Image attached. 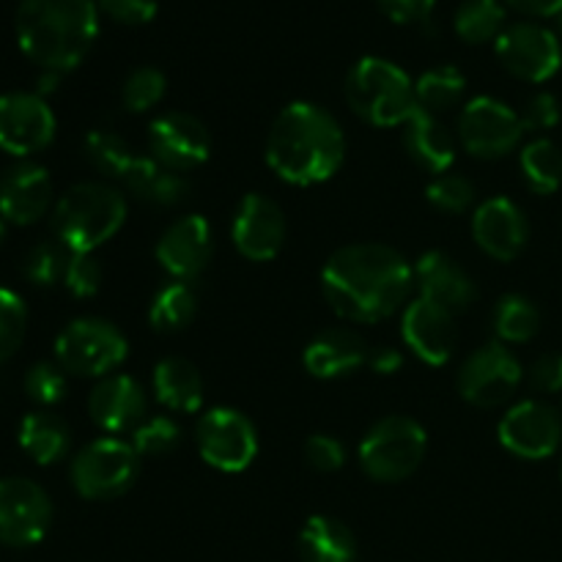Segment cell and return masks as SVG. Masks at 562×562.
<instances>
[{
  "label": "cell",
  "mask_w": 562,
  "mask_h": 562,
  "mask_svg": "<svg viewBox=\"0 0 562 562\" xmlns=\"http://www.w3.org/2000/svg\"><path fill=\"white\" fill-rule=\"evenodd\" d=\"M415 269L395 247L382 241L346 245L322 269L329 307L355 324H376L409 300Z\"/></svg>",
  "instance_id": "cell-1"
},
{
  "label": "cell",
  "mask_w": 562,
  "mask_h": 562,
  "mask_svg": "<svg viewBox=\"0 0 562 562\" xmlns=\"http://www.w3.org/2000/svg\"><path fill=\"white\" fill-rule=\"evenodd\" d=\"M497 58L505 69L525 82L552 80L562 66V47L558 33L536 22H519L499 33L494 42Z\"/></svg>",
  "instance_id": "cell-13"
},
{
  "label": "cell",
  "mask_w": 562,
  "mask_h": 562,
  "mask_svg": "<svg viewBox=\"0 0 562 562\" xmlns=\"http://www.w3.org/2000/svg\"><path fill=\"white\" fill-rule=\"evenodd\" d=\"M519 115L521 124H525V132H547L560 124V102L552 93H536V97L527 102L525 113Z\"/></svg>",
  "instance_id": "cell-45"
},
{
  "label": "cell",
  "mask_w": 562,
  "mask_h": 562,
  "mask_svg": "<svg viewBox=\"0 0 562 562\" xmlns=\"http://www.w3.org/2000/svg\"><path fill=\"white\" fill-rule=\"evenodd\" d=\"M231 239L247 261H272L285 245V214L261 192H247L231 225Z\"/></svg>",
  "instance_id": "cell-17"
},
{
  "label": "cell",
  "mask_w": 562,
  "mask_h": 562,
  "mask_svg": "<svg viewBox=\"0 0 562 562\" xmlns=\"http://www.w3.org/2000/svg\"><path fill=\"white\" fill-rule=\"evenodd\" d=\"M27 333V307L16 291L0 285V366L16 355Z\"/></svg>",
  "instance_id": "cell-39"
},
{
  "label": "cell",
  "mask_w": 562,
  "mask_h": 562,
  "mask_svg": "<svg viewBox=\"0 0 562 562\" xmlns=\"http://www.w3.org/2000/svg\"><path fill=\"white\" fill-rule=\"evenodd\" d=\"M505 3L527 16H558L562 11V0H505Z\"/></svg>",
  "instance_id": "cell-49"
},
{
  "label": "cell",
  "mask_w": 562,
  "mask_h": 562,
  "mask_svg": "<svg viewBox=\"0 0 562 562\" xmlns=\"http://www.w3.org/2000/svg\"><path fill=\"white\" fill-rule=\"evenodd\" d=\"M99 33L97 0H20L16 42L42 71H71Z\"/></svg>",
  "instance_id": "cell-3"
},
{
  "label": "cell",
  "mask_w": 562,
  "mask_h": 562,
  "mask_svg": "<svg viewBox=\"0 0 562 562\" xmlns=\"http://www.w3.org/2000/svg\"><path fill=\"white\" fill-rule=\"evenodd\" d=\"M521 176L536 195H552L562 187V151L558 143L538 137L519 154Z\"/></svg>",
  "instance_id": "cell-32"
},
{
  "label": "cell",
  "mask_w": 562,
  "mask_h": 562,
  "mask_svg": "<svg viewBox=\"0 0 562 562\" xmlns=\"http://www.w3.org/2000/svg\"><path fill=\"white\" fill-rule=\"evenodd\" d=\"M151 159L176 173L201 168L212 154V137L203 121L190 113H162L148 124Z\"/></svg>",
  "instance_id": "cell-16"
},
{
  "label": "cell",
  "mask_w": 562,
  "mask_h": 562,
  "mask_svg": "<svg viewBox=\"0 0 562 562\" xmlns=\"http://www.w3.org/2000/svg\"><path fill=\"white\" fill-rule=\"evenodd\" d=\"M25 393L38 406L60 404L66 395V371L58 362H36L25 373Z\"/></svg>",
  "instance_id": "cell-41"
},
{
  "label": "cell",
  "mask_w": 562,
  "mask_h": 562,
  "mask_svg": "<svg viewBox=\"0 0 562 562\" xmlns=\"http://www.w3.org/2000/svg\"><path fill=\"white\" fill-rule=\"evenodd\" d=\"M82 151H86L88 162H91L99 173L119 181H124V176L130 173V168L137 159V154H132L130 143L110 130L88 132L86 143H82Z\"/></svg>",
  "instance_id": "cell-35"
},
{
  "label": "cell",
  "mask_w": 562,
  "mask_h": 562,
  "mask_svg": "<svg viewBox=\"0 0 562 562\" xmlns=\"http://www.w3.org/2000/svg\"><path fill=\"white\" fill-rule=\"evenodd\" d=\"M472 239L494 261H514L530 239V223L510 198H488L472 214Z\"/></svg>",
  "instance_id": "cell-20"
},
{
  "label": "cell",
  "mask_w": 562,
  "mask_h": 562,
  "mask_svg": "<svg viewBox=\"0 0 562 562\" xmlns=\"http://www.w3.org/2000/svg\"><path fill=\"white\" fill-rule=\"evenodd\" d=\"M382 14L398 25H423L431 20L437 0H376Z\"/></svg>",
  "instance_id": "cell-46"
},
{
  "label": "cell",
  "mask_w": 562,
  "mask_h": 562,
  "mask_svg": "<svg viewBox=\"0 0 562 562\" xmlns=\"http://www.w3.org/2000/svg\"><path fill=\"white\" fill-rule=\"evenodd\" d=\"M368 366H371L379 376H393V373H398L401 368H404V355H401L398 349H393V346H376V349L371 351V357H368Z\"/></svg>",
  "instance_id": "cell-48"
},
{
  "label": "cell",
  "mask_w": 562,
  "mask_h": 562,
  "mask_svg": "<svg viewBox=\"0 0 562 562\" xmlns=\"http://www.w3.org/2000/svg\"><path fill=\"white\" fill-rule=\"evenodd\" d=\"M371 351L368 344L362 340V335H357L355 329H324L318 333L311 344L305 346V362L307 373L316 379H340L349 376V373L360 371L368 362Z\"/></svg>",
  "instance_id": "cell-24"
},
{
  "label": "cell",
  "mask_w": 562,
  "mask_h": 562,
  "mask_svg": "<svg viewBox=\"0 0 562 562\" xmlns=\"http://www.w3.org/2000/svg\"><path fill=\"white\" fill-rule=\"evenodd\" d=\"M53 209V179L36 162H16L0 179V217L9 225H33Z\"/></svg>",
  "instance_id": "cell-22"
},
{
  "label": "cell",
  "mask_w": 562,
  "mask_h": 562,
  "mask_svg": "<svg viewBox=\"0 0 562 562\" xmlns=\"http://www.w3.org/2000/svg\"><path fill=\"white\" fill-rule=\"evenodd\" d=\"M349 108L373 126H404L417 113L415 82L398 64L368 55L351 66L346 77Z\"/></svg>",
  "instance_id": "cell-5"
},
{
  "label": "cell",
  "mask_w": 562,
  "mask_h": 562,
  "mask_svg": "<svg viewBox=\"0 0 562 562\" xmlns=\"http://www.w3.org/2000/svg\"><path fill=\"white\" fill-rule=\"evenodd\" d=\"M126 357L124 333L104 318H75L55 338V362L71 376L104 379L124 366Z\"/></svg>",
  "instance_id": "cell-7"
},
{
  "label": "cell",
  "mask_w": 562,
  "mask_h": 562,
  "mask_svg": "<svg viewBox=\"0 0 562 562\" xmlns=\"http://www.w3.org/2000/svg\"><path fill=\"white\" fill-rule=\"evenodd\" d=\"M415 280L423 300L450 313L467 311L477 296L475 280L470 278V272L442 250L423 252L415 267Z\"/></svg>",
  "instance_id": "cell-23"
},
{
  "label": "cell",
  "mask_w": 562,
  "mask_h": 562,
  "mask_svg": "<svg viewBox=\"0 0 562 562\" xmlns=\"http://www.w3.org/2000/svg\"><path fill=\"white\" fill-rule=\"evenodd\" d=\"M5 231H9V223L0 217V247H3V241H5Z\"/></svg>",
  "instance_id": "cell-51"
},
{
  "label": "cell",
  "mask_w": 562,
  "mask_h": 562,
  "mask_svg": "<svg viewBox=\"0 0 562 562\" xmlns=\"http://www.w3.org/2000/svg\"><path fill=\"white\" fill-rule=\"evenodd\" d=\"M181 428L176 426L173 417H146L140 426L132 431V448L140 459H162L170 450L179 448Z\"/></svg>",
  "instance_id": "cell-37"
},
{
  "label": "cell",
  "mask_w": 562,
  "mask_h": 562,
  "mask_svg": "<svg viewBox=\"0 0 562 562\" xmlns=\"http://www.w3.org/2000/svg\"><path fill=\"white\" fill-rule=\"evenodd\" d=\"M346 157V137L338 119L313 102H291L274 119L267 137V162L294 187L333 179Z\"/></svg>",
  "instance_id": "cell-2"
},
{
  "label": "cell",
  "mask_w": 562,
  "mask_h": 562,
  "mask_svg": "<svg viewBox=\"0 0 562 562\" xmlns=\"http://www.w3.org/2000/svg\"><path fill=\"white\" fill-rule=\"evenodd\" d=\"M467 91V77L456 66L442 64L423 71L415 82L417 104L428 113H442V110L456 108Z\"/></svg>",
  "instance_id": "cell-33"
},
{
  "label": "cell",
  "mask_w": 562,
  "mask_h": 562,
  "mask_svg": "<svg viewBox=\"0 0 562 562\" xmlns=\"http://www.w3.org/2000/svg\"><path fill=\"white\" fill-rule=\"evenodd\" d=\"M53 525V503L27 477H0V543L11 549L36 547Z\"/></svg>",
  "instance_id": "cell-12"
},
{
  "label": "cell",
  "mask_w": 562,
  "mask_h": 562,
  "mask_svg": "<svg viewBox=\"0 0 562 562\" xmlns=\"http://www.w3.org/2000/svg\"><path fill=\"white\" fill-rule=\"evenodd\" d=\"M64 285L77 300H88V296L97 294L99 285H102V267H99L97 258L91 252H71Z\"/></svg>",
  "instance_id": "cell-42"
},
{
  "label": "cell",
  "mask_w": 562,
  "mask_h": 562,
  "mask_svg": "<svg viewBox=\"0 0 562 562\" xmlns=\"http://www.w3.org/2000/svg\"><path fill=\"white\" fill-rule=\"evenodd\" d=\"M453 316L456 313L445 311V307L417 296V300H412L409 305L404 307V318H401L404 344L409 346L426 366H448L456 355V344H459Z\"/></svg>",
  "instance_id": "cell-18"
},
{
  "label": "cell",
  "mask_w": 562,
  "mask_h": 562,
  "mask_svg": "<svg viewBox=\"0 0 562 562\" xmlns=\"http://www.w3.org/2000/svg\"><path fill=\"white\" fill-rule=\"evenodd\" d=\"M195 445L212 470L245 472L258 456V434L250 417L231 406H217L201 415L195 426Z\"/></svg>",
  "instance_id": "cell-9"
},
{
  "label": "cell",
  "mask_w": 562,
  "mask_h": 562,
  "mask_svg": "<svg viewBox=\"0 0 562 562\" xmlns=\"http://www.w3.org/2000/svg\"><path fill=\"white\" fill-rule=\"evenodd\" d=\"M521 376H525V371H521L514 351L494 340V344L481 346L467 357L459 371V393L467 404L477 406V409H494V406H503L505 401L514 398Z\"/></svg>",
  "instance_id": "cell-10"
},
{
  "label": "cell",
  "mask_w": 562,
  "mask_h": 562,
  "mask_svg": "<svg viewBox=\"0 0 562 562\" xmlns=\"http://www.w3.org/2000/svg\"><path fill=\"white\" fill-rule=\"evenodd\" d=\"M305 461L316 472H338L346 464V448L338 437H329V434H313L305 442Z\"/></svg>",
  "instance_id": "cell-43"
},
{
  "label": "cell",
  "mask_w": 562,
  "mask_h": 562,
  "mask_svg": "<svg viewBox=\"0 0 562 562\" xmlns=\"http://www.w3.org/2000/svg\"><path fill=\"white\" fill-rule=\"evenodd\" d=\"M154 398L170 412L192 415L203 404V379L198 368L184 357H165L157 362L151 376Z\"/></svg>",
  "instance_id": "cell-26"
},
{
  "label": "cell",
  "mask_w": 562,
  "mask_h": 562,
  "mask_svg": "<svg viewBox=\"0 0 562 562\" xmlns=\"http://www.w3.org/2000/svg\"><path fill=\"white\" fill-rule=\"evenodd\" d=\"M558 25H560V33H562V11L558 14Z\"/></svg>",
  "instance_id": "cell-52"
},
{
  "label": "cell",
  "mask_w": 562,
  "mask_h": 562,
  "mask_svg": "<svg viewBox=\"0 0 562 562\" xmlns=\"http://www.w3.org/2000/svg\"><path fill=\"white\" fill-rule=\"evenodd\" d=\"M198 313V296L190 283L181 280H170L168 285L157 291L148 307V322L157 333H179L187 324L195 318Z\"/></svg>",
  "instance_id": "cell-30"
},
{
  "label": "cell",
  "mask_w": 562,
  "mask_h": 562,
  "mask_svg": "<svg viewBox=\"0 0 562 562\" xmlns=\"http://www.w3.org/2000/svg\"><path fill=\"white\" fill-rule=\"evenodd\" d=\"M475 184H472L467 176L459 173H442L434 176V181L428 184L426 198L434 209L448 214H461L475 203Z\"/></svg>",
  "instance_id": "cell-40"
},
{
  "label": "cell",
  "mask_w": 562,
  "mask_h": 562,
  "mask_svg": "<svg viewBox=\"0 0 562 562\" xmlns=\"http://www.w3.org/2000/svg\"><path fill=\"white\" fill-rule=\"evenodd\" d=\"M146 390L126 373H110L99 379L88 395V415L110 437L135 431L146 420Z\"/></svg>",
  "instance_id": "cell-21"
},
{
  "label": "cell",
  "mask_w": 562,
  "mask_h": 562,
  "mask_svg": "<svg viewBox=\"0 0 562 562\" xmlns=\"http://www.w3.org/2000/svg\"><path fill=\"white\" fill-rule=\"evenodd\" d=\"M165 91H168V80H165L162 71L157 66H140L124 80L121 102L130 113H146L162 102Z\"/></svg>",
  "instance_id": "cell-38"
},
{
  "label": "cell",
  "mask_w": 562,
  "mask_h": 562,
  "mask_svg": "<svg viewBox=\"0 0 562 562\" xmlns=\"http://www.w3.org/2000/svg\"><path fill=\"white\" fill-rule=\"evenodd\" d=\"M453 25L467 44L497 42L505 31V9L499 0H464L456 11Z\"/></svg>",
  "instance_id": "cell-34"
},
{
  "label": "cell",
  "mask_w": 562,
  "mask_h": 562,
  "mask_svg": "<svg viewBox=\"0 0 562 562\" xmlns=\"http://www.w3.org/2000/svg\"><path fill=\"white\" fill-rule=\"evenodd\" d=\"M69 258L71 252L66 250L58 239L38 241V245H33L31 250H27L25 261H22V274H25L33 285L49 289V285L64 283Z\"/></svg>",
  "instance_id": "cell-36"
},
{
  "label": "cell",
  "mask_w": 562,
  "mask_h": 562,
  "mask_svg": "<svg viewBox=\"0 0 562 562\" xmlns=\"http://www.w3.org/2000/svg\"><path fill=\"white\" fill-rule=\"evenodd\" d=\"M428 453L426 428L406 415H387L368 428L360 442V467L379 483H401L415 475Z\"/></svg>",
  "instance_id": "cell-6"
},
{
  "label": "cell",
  "mask_w": 562,
  "mask_h": 562,
  "mask_svg": "<svg viewBox=\"0 0 562 562\" xmlns=\"http://www.w3.org/2000/svg\"><path fill=\"white\" fill-rule=\"evenodd\" d=\"M55 137V115L44 97L27 91L0 93V151L33 157Z\"/></svg>",
  "instance_id": "cell-14"
},
{
  "label": "cell",
  "mask_w": 562,
  "mask_h": 562,
  "mask_svg": "<svg viewBox=\"0 0 562 562\" xmlns=\"http://www.w3.org/2000/svg\"><path fill=\"white\" fill-rule=\"evenodd\" d=\"M530 384L538 393H562V355L549 351L541 355L530 368Z\"/></svg>",
  "instance_id": "cell-47"
},
{
  "label": "cell",
  "mask_w": 562,
  "mask_h": 562,
  "mask_svg": "<svg viewBox=\"0 0 562 562\" xmlns=\"http://www.w3.org/2000/svg\"><path fill=\"white\" fill-rule=\"evenodd\" d=\"M302 562H355L357 541L344 521L333 516H311L300 530Z\"/></svg>",
  "instance_id": "cell-28"
},
{
  "label": "cell",
  "mask_w": 562,
  "mask_h": 562,
  "mask_svg": "<svg viewBox=\"0 0 562 562\" xmlns=\"http://www.w3.org/2000/svg\"><path fill=\"white\" fill-rule=\"evenodd\" d=\"M58 80H60L58 71H42V77H38V91H36L38 97L55 91V88H58Z\"/></svg>",
  "instance_id": "cell-50"
},
{
  "label": "cell",
  "mask_w": 562,
  "mask_h": 562,
  "mask_svg": "<svg viewBox=\"0 0 562 562\" xmlns=\"http://www.w3.org/2000/svg\"><path fill=\"white\" fill-rule=\"evenodd\" d=\"M154 256L170 278L190 283L212 258V225L203 214H184L159 236Z\"/></svg>",
  "instance_id": "cell-19"
},
{
  "label": "cell",
  "mask_w": 562,
  "mask_h": 562,
  "mask_svg": "<svg viewBox=\"0 0 562 562\" xmlns=\"http://www.w3.org/2000/svg\"><path fill=\"white\" fill-rule=\"evenodd\" d=\"M404 146L409 157L434 176L448 173L456 162L453 132L423 108H417V113L404 124Z\"/></svg>",
  "instance_id": "cell-25"
},
{
  "label": "cell",
  "mask_w": 562,
  "mask_h": 562,
  "mask_svg": "<svg viewBox=\"0 0 562 562\" xmlns=\"http://www.w3.org/2000/svg\"><path fill=\"white\" fill-rule=\"evenodd\" d=\"M140 470V456L135 453L132 442L119 437L93 439L91 445L80 450L71 461V486L82 499L121 497L135 483Z\"/></svg>",
  "instance_id": "cell-8"
},
{
  "label": "cell",
  "mask_w": 562,
  "mask_h": 562,
  "mask_svg": "<svg viewBox=\"0 0 562 562\" xmlns=\"http://www.w3.org/2000/svg\"><path fill=\"white\" fill-rule=\"evenodd\" d=\"M126 223V198L102 181H82L53 206V234L69 252H93Z\"/></svg>",
  "instance_id": "cell-4"
},
{
  "label": "cell",
  "mask_w": 562,
  "mask_h": 562,
  "mask_svg": "<svg viewBox=\"0 0 562 562\" xmlns=\"http://www.w3.org/2000/svg\"><path fill=\"white\" fill-rule=\"evenodd\" d=\"M99 11L119 25H146L157 16V0H97Z\"/></svg>",
  "instance_id": "cell-44"
},
{
  "label": "cell",
  "mask_w": 562,
  "mask_h": 562,
  "mask_svg": "<svg viewBox=\"0 0 562 562\" xmlns=\"http://www.w3.org/2000/svg\"><path fill=\"white\" fill-rule=\"evenodd\" d=\"M121 184L137 198V201L154 203V206H176L190 195V184H187L184 173L165 168L151 157H137L130 173L124 176Z\"/></svg>",
  "instance_id": "cell-27"
},
{
  "label": "cell",
  "mask_w": 562,
  "mask_h": 562,
  "mask_svg": "<svg viewBox=\"0 0 562 562\" xmlns=\"http://www.w3.org/2000/svg\"><path fill=\"white\" fill-rule=\"evenodd\" d=\"M525 137V124L514 108L494 97H477L459 115V140L464 151L481 159H499Z\"/></svg>",
  "instance_id": "cell-11"
},
{
  "label": "cell",
  "mask_w": 562,
  "mask_h": 562,
  "mask_svg": "<svg viewBox=\"0 0 562 562\" xmlns=\"http://www.w3.org/2000/svg\"><path fill=\"white\" fill-rule=\"evenodd\" d=\"M71 434L69 426L58 415L47 409L31 412L20 423V448L31 456L36 464H58L69 453Z\"/></svg>",
  "instance_id": "cell-29"
},
{
  "label": "cell",
  "mask_w": 562,
  "mask_h": 562,
  "mask_svg": "<svg viewBox=\"0 0 562 562\" xmlns=\"http://www.w3.org/2000/svg\"><path fill=\"white\" fill-rule=\"evenodd\" d=\"M494 335L499 344H527L541 329V311L521 294H505L494 305Z\"/></svg>",
  "instance_id": "cell-31"
},
{
  "label": "cell",
  "mask_w": 562,
  "mask_h": 562,
  "mask_svg": "<svg viewBox=\"0 0 562 562\" xmlns=\"http://www.w3.org/2000/svg\"><path fill=\"white\" fill-rule=\"evenodd\" d=\"M499 445L527 461H541L558 453L562 420L558 409L543 401H521L499 420Z\"/></svg>",
  "instance_id": "cell-15"
}]
</instances>
